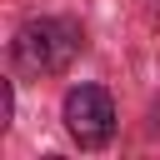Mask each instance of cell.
<instances>
[{"mask_svg": "<svg viewBox=\"0 0 160 160\" xmlns=\"http://www.w3.org/2000/svg\"><path fill=\"white\" fill-rule=\"evenodd\" d=\"M65 130L80 150H100L115 135V100L100 85H70L65 90Z\"/></svg>", "mask_w": 160, "mask_h": 160, "instance_id": "7a4b0ae2", "label": "cell"}, {"mask_svg": "<svg viewBox=\"0 0 160 160\" xmlns=\"http://www.w3.org/2000/svg\"><path fill=\"white\" fill-rule=\"evenodd\" d=\"M10 55H15V65L25 75H60L80 55V25H70L60 15L25 20L15 30V40H10Z\"/></svg>", "mask_w": 160, "mask_h": 160, "instance_id": "6da1fadb", "label": "cell"}, {"mask_svg": "<svg viewBox=\"0 0 160 160\" xmlns=\"http://www.w3.org/2000/svg\"><path fill=\"white\" fill-rule=\"evenodd\" d=\"M10 110H15V90H10V80L0 85V130L10 125Z\"/></svg>", "mask_w": 160, "mask_h": 160, "instance_id": "3957f363", "label": "cell"}]
</instances>
